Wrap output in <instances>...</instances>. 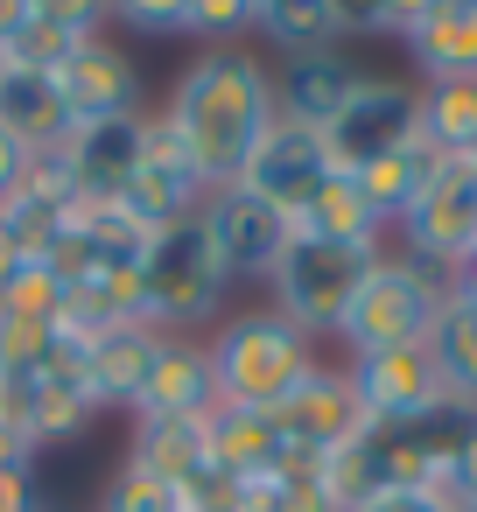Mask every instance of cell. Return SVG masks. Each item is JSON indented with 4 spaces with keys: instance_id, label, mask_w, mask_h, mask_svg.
<instances>
[{
    "instance_id": "obj_1",
    "label": "cell",
    "mask_w": 477,
    "mask_h": 512,
    "mask_svg": "<svg viewBox=\"0 0 477 512\" xmlns=\"http://www.w3.org/2000/svg\"><path fill=\"white\" fill-rule=\"evenodd\" d=\"M162 120H169V134H176L190 176L204 183V197L239 190L253 148H260L267 127H274V78H267V64L246 57V50H204V57L176 78Z\"/></svg>"
},
{
    "instance_id": "obj_2",
    "label": "cell",
    "mask_w": 477,
    "mask_h": 512,
    "mask_svg": "<svg viewBox=\"0 0 477 512\" xmlns=\"http://www.w3.org/2000/svg\"><path fill=\"white\" fill-rule=\"evenodd\" d=\"M316 337H302L281 309H239V316H218L204 358H211V379H218V400L232 407H274L316 358H309Z\"/></svg>"
},
{
    "instance_id": "obj_3",
    "label": "cell",
    "mask_w": 477,
    "mask_h": 512,
    "mask_svg": "<svg viewBox=\"0 0 477 512\" xmlns=\"http://www.w3.org/2000/svg\"><path fill=\"white\" fill-rule=\"evenodd\" d=\"M442 295H449V274L421 267L414 253H379V260L365 267V281H358V295H351L337 337H344L351 358H365V351H407V344L428 337Z\"/></svg>"
},
{
    "instance_id": "obj_4",
    "label": "cell",
    "mask_w": 477,
    "mask_h": 512,
    "mask_svg": "<svg viewBox=\"0 0 477 512\" xmlns=\"http://www.w3.org/2000/svg\"><path fill=\"white\" fill-rule=\"evenodd\" d=\"M379 253L386 246H344V239H323V232L295 225L281 267L267 274V288H274L267 309H281L302 337H337V323H344V309H351V295H358V281Z\"/></svg>"
},
{
    "instance_id": "obj_5",
    "label": "cell",
    "mask_w": 477,
    "mask_h": 512,
    "mask_svg": "<svg viewBox=\"0 0 477 512\" xmlns=\"http://www.w3.org/2000/svg\"><path fill=\"white\" fill-rule=\"evenodd\" d=\"M225 274L211 260V239L197 218L169 225L148 239V260H141V323L162 330V337H183V330H204L218 323L225 309Z\"/></svg>"
},
{
    "instance_id": "obj_6",
    "label": "cell",
    "mask_w": 477,
    "mask_h": 512,
    "mask_svg": "<svg viewBox=\"0 0 477 512\" xmlns=\"http://www.w3.org/2000/svg\"><path fill=\"white\" fill-rule=\"evenodd\" d=\"M400 253H414L421 267L449 274L456 260L477 253V162L470 155H449L428 190L414 197V211L400 218Z\"/></svg>"
},
{
    "instance_id": "obj_7",
    "label": "cell",
    "mask_w": 477,
    "mask_h": 512,
    "mask_svg": "<svg viewBox=\"0 0 477 512\" xmlns=\"http://www.w3.org/2000/svg\"><path fill=\"white\" fill-rule=\"evenodd\" d=\"M414 134H421V85L365 78V85L344 99V113L323 127V148H330L337 176H351V169H365V162H379V155L407 148Z\"/></svg>"
},
{
    "instance_id": "obj_8",
    "label": "cell",
    "mask_w": 477,
    "mask_h": 512,
    "mask_svg": "<svg viewBox=\"0 0 477 512\" xmlns=\"http://www.w3.org/2000/svg\"><path fill=\"white\" fill-rule=\"evenodd\" d=\"M274 428H281V442H288L295 463H323V456L351 449L372 421H365V407H358V393H351L344 372L309 365V372L274 400Z\"/></svg>"
},
{
    "instance_id": "obj_9",
    "label": "cell",
    "mask_w": 477,
    "mask_h": 512,
    "mask_svg": "<svg viewBox=\"0 0 477 512\" xmlns=\"http://www.w3.org/2000/svg\"><path fill=\"white\" fill-rule=\"evenodd\" d=\"M197 225H204L211 260H218L225 281H267V274L281 267V253H288V232H295V218L274 211V204H260L253 190H218V197H204Z\"/></svg>"
},
{
    "instance_id": "obj_10",
    "label": "cell",
    "mask_w": 477,
    "mask_h": 512,
    "mask_svg": "<svg viewBox=\"0 0 477 512\" xmlns=\"http://www.w3.org/2000/svg\"><path fill=\"white\" fill-rule=\"evenodd\" d=\"M113 204H120L134 225H148V232H169V225H183V218L204 211V183L190 176V162H183V148H176V134H169L162 113H148L141 162L127 169V183H120Z\"/></svg>"
},
{
    "instance_id": "obj_11",
    "label": "cell",
    "mask_w": 477,
    "mask_h": 512,
    "mask_svg": "<svg viewBox=\"0 0 477 512\" xmlns=\"http://www.w3.org/2000/svg\"><path fill=\"white\" fill-rule=\"evenodd\" d=\"M337 176V162H330V148H323V134L316 127H295V120H274L267 127V141L253 148V162H246V176H239V190H253L260 204H274V211H302L323 183Z\"/></svg>"
},
{
    "instance_id": "obj_12",
    "label": "cell",
    "mask_w": 477,
    "mask_h": 512,
    "mask_svg": "<svg viewBox=\"0 0 477 512\" xmlns=\"http://www.w3.org/2000/svg\"><path fill=\"white\" fill-rule=\"evenodd\" d=\"M344 379H351V393H358V407H365L372 428H407L414 414H428L435 400H449L421 344H407V351H365V358L344 365Z\"/></svg>"
},
{
    "instance_id": "obj_13",
    "label": "cell",
    "mask_w": 477,
    "mask_h": 512,
    "mask_svg": "<svg viewBox=\"0 0 477 512\" xmlns=\"http://www.w3.org/2000/svg\"><path fill=\"white\" fill-rule=\"evenodd\" d=\"M57 85H64L71 127H113V120H134V113H141V78H134V64L120 57V43H106V36L78 43V50L57 64Z\"/></svg>"
},
{
    "instance_id": "obj_14",
    "label": "cell",
    "mask_w": 477,
    "mask_h": 512,
    "mask_svg": "<svg viewBox=\"0 0 477 512\" xmlns=\"http://www.w3.org/2000/svg\"><path fill=\"white\" fill-rule=\"evenodd\" d=\"M0 134H8L29 162H50L64 155V141L78 134L71 127V106H64V85L57 71H29V64H0Z\"/></svg>"
},
{
    "instance_id": "obj_15",
    "label": "cell",
    "mask_w": 477,
    "mask_h": 512,
    "mask_svg": "<svg viewBox=\"0 0 477 512\" xmlns=\"http://www.w3.org/2000/svg\"><path fill=\"white\" fill-rule=\"evenodd\" d=\"M218 407V379H211V358L204 344L190 337H162V358L134 400V421H204Z\"/></svg>"
},
{
    "instance_id": "obj_16",
    "label": "cell",
    "mask_w": 477,
    "mask_h": 512,
    "mask_svg": "<svg viewBox=\"0 0 477 512\" xmlns=\"http://www.w3.org/2000/svg\"><path fill=\"white\" fill-rule=\"evenodd\" d=\"M141 141H148V113H134V120H113V127H78L71 141H64V176H71V190L78 197H92V204H113L120 197V183H127V169L141 162Z\"/></svg>"
},
{
    "instance_id": "obj_17",
    "label": "cell",
    "mask_w": 477,
    "mask_h": 512,
    "mask_svg": "<svg viewBox=\"0 0 477 512\" xmlns=\"http://www.w3.org/2000/svg\"><path fill=\"white\" fill-rule=\"evenodd\" d=\"M253 36L274 50V57H337L351 36H358V15L337 8V0H260L253 15Z\"/></svg>"
},
{
    "instance_id": "obj_18",
    "label": "cell",
    "mask_w": 477,
    "mask_h": 512,
    "mask_svg": "<svg viewBox=\"0 0 477 512\" xmlns=\"http://www.w3.org/2000/svg\"><path fill=\"white\" fill-rule=\"evenodd\" d=\"M358 85H365V71L351 57H295L274 78V120H295V127H316L323 134Z\"/></svg>"
},
{
    "instance_id": "obj_19",
    "label": "cell",
    "mask_w": 477,
    "mask_h": 512,
    "mask_svg": "<svg viewBox=\"0 0 477 512\" xmlns=\"http://www.w3.org/2000/svg\"><path fill=\"white\" fill-rule=\"evenodd\" d=\"M106 36V8H85V0H29V15L15 29V43L0 50V64H29V71H57L78 43Z\"/></svg>"
},
{
    "instance_id": "obj_20",
    "label": "cell",
    "mask_w": 477,
    "mask_h": 512,
    "mask_svg": "<svg viewBox=\"0 0 477 512\" xmlns=\"http://www.w3.org/2000/svg\"><path fill=\"white\" fill-rule=\"evenodd\" d=\"M155 358H162V330H148V323H120L113 337H99L92 351H78L85 386H92L99 407H134L141 386H148V372H155Z\"/></svg>"
},
{
    "instance_id": "obj_21",
    "label": "cell",
    "mask_w": 477,
    "mask_h": 512,
    "mask_svg": "<svg viewBox=\"0 0 477 512\" xmlns=\"http://www.w3.org/2000/svg\"><path fill=\"white\" fill-rule=\"evenodd\" d=\"M204 449H211V463L232 470V477L295 463L288 442H281V428H274V407H232V400H218V407L204 414Z\"/></svg>"
},
{
    "instance_id": "obj_22",
    "label": "cell",
    "mask_w": 477,
    "mask_h": 512,
    "mask_svg": "<svg viewBox=\"0 0 477 512\" xmlns=\"http://www.w3.org/2000/svg\"><path fill=\"white\" fill-rule=\"evenodd\" d=\"M407 57L421 64L428 85L477 78V0H428V22L407 43Z\"/></svg>"
},
{
    "instance_id": "obj_23",
    "label": "cell",
    "mask_w": 477,
    "mask_h": 512,
    "mask_svg": "<svg viewBox=\"0 0 477 512\" xmlns=\"http://www.w3.org/2000/svg\"><path fill=\"white\" fill-rule=\"evenodd\" d=\"M449 155H435L421 134L407 141V148H393V155H379V162H365V169H351V183H358V197L372 204V218L379 225H400L407 211H414V197L428 190V176L442 169Z\"/></svg>"
},
{
    "instance_id": "obj_24",
    "label": "cell",
    "mask_w": 477,
    "mask_h": 512,
    "mask_svg": "<svg viewBox=\"0 0 477 512\" xmlns=\"http://www.w3.org/2000/svg\"><path fill=\"white\" fill-rule=\"evenodd\" d=\"M127 463L155 470L162 484H197L211 470V449H204V421H134V449Z\"/></svg>"
},
{
    "instance_id": "obj_25",
    "label": "cell",
    "mask_w": 477,
    "mask_h": 512,
    "mask_svg": "<svg viewBox=\"0 0 477 512\" xmlns=\"http://www.w3.org/2000/svg\"><path fill=\"white\" fill-rule=\"evenodd\" d=\"M421 351H428V365H435L442 393L477 400V309H470V302L442 295V309H435V323H428Z\"/></svg>"
},
{
    "instance_id": "obj_26",
    "label": "cell",
    "mask_w": 477,
    "mask_h": 512,
    "mask_svg": "<svg viewBox=\"0 0 477 512\" xmlns=\"http://www.w3.org/2000/svg\"><path fill=\"white\" fill-rule=\"evenodd\" d=\"M232 491H239V512H337L323 463H274V470L232 477Z\"/></svg>"
},
{
    "instance_id": "obj_27",
    "label": "cell",
    "mask_w": 477,
    "mask_h": 512,
    "mask_svg": "<svg viewBox=\"0 0 477 512\" xmlns=\"http://www.w3.org/2000/svg\"><path fill=\"white\" fill-rule=\"evenodd\" d=\"M92 414H99V400H92V386H85L78 351H57L50 372H36V435H43V442L78 435Z\"/></svg>"
},
{
    "instance_id": "obj_28",
    "label": "cell",
    "mask_w": 477,
    "mask_h": 512,
    "mask_svg": "<svg viewBox=\"0 0 477 512\" xmlns=\"http://www.w3.org/2000/svg\"><path fill=\"white\" fill-rule=\"evenodd\" d=\"M302 232H323V239H344V246H386V225L372 218V204L358 197L351 176H330L302 211H295Z\"/></svg>"
},
{
    "instance_id": "obj_29",
    "label": "cell",
    "mask_w": 477,
    "mask_h": 512,
    "mask_svg": "<svg viewBox=\"0 0 477 512\" xmlns=\"http://www.w3.org/2000/svg\"><path fill=\"white\" fill-rule=\"evenodd\" d=\"M421 141L435 155H470L477 148V78L421 85Z\"/></svg>"
},
{
    "instance_id": "obj_30",
    "label": "cell",
    "mask_w": 477,
    "mask_h": 512,
    "mask_svg": "<svg viewBox=\"0 0 477 512\" xmlns=\"http://www.w3.org/2000/svg\"><path fill=\"white\" fill-rule=\"evenodd\" d=\"M64 295H71V288L57 281V267H43V260H22L8 281H0V316L57 330V316H64Z\"/></svg>"
},
{
    "instance_id": "obj_31",
    "label": "cell",
    "mask_w": 477,
    "mask_h": 512,
    "mask_svg": "<svg viewBox=\"0 0 477 512\" xmlns=\"http://www.w3.org/2000/svg\"><path fill=\"white\" fill-rule=\"evenodd\" d=\"M57 351H64V344H57V330L0 316V379H36V372H50V358H57Z\"/></svg>"
},
{
    "instance_id": "obj_32",
    "label": "cell",
    "mask_w": 477,
    "mask_h": 512,
    "mask_svg": "<svg viewBox=\"0 0 477 512\" xmlns=\"http://www.w3.org/2000/svg\"><path fill=\"white\" fill-rule=\"evenodd\" d=\"M260 0H190V36L204 50H239V36H253Z\"/></svg>"
},
{
    "instance_id": "obj_33",
    "label": "cell",
    "mask_w": 477,
    "mask_h": 512,
    "mask_svg": "<svg viewBox=\"0 0 477 512\" xmlns=\"http://www.w3.org/2000/svg\"><path fill=\"white\" fill-rule=\"evenodd\" d=\"M106 29H127V36H190V0H120V8H106Z\"/></svg>"
},
{
    "instance_id": "obj_34",
    "label": "cell",
    "mask_w": 477,
    "mask_h": 512,
    "mask_svg": "<svg viewBox=\"0 0 477 512\" xmlns=\"http://www.w3.org/2000/svg\"><path fill=\"white\" fill-rule=\"evenodd\" d=\"M358 15V36H400L414 43L421 22H428V0H372V8H351Z\"/></svg>"
},
{
    "instance_id": "obj_35",
    "label": "cell",
    "mask_w": 477,
    "mask_h": 512,
    "mask_svg": "<svg viewBox=\"0 0 477 512\" xmlns=\"http://www.w3.org/2000/svg\"><path fill=\"white\" fill-rule=\"evenodd\" d=\"M0 512H36V470L0 456Z\"/></svg>"
},
{
    "instance_id": "obj_36",
    "label": "cell",
    "mask_w": 477,
    "mask_h": 512,
    "mask_svg": "<svg viewBox=\"0 0 477 512\" xmlns=\"http://www.w3.org/2000/svg\"><path fill=\"white\" fill-rule=\"evenodd\" d=\"M29 169H36V162H29V155H22L8 134H0V204H8V197L22 190V176H29Z\"/></svg>"
},
{
    "instance_id": "obj_37",
    "label": "cell",
    "mask_w": 477,
    "mask_h": 512,
    "mask_svg": "<svg viewBox=\"0 0 477 512\" xmlns=\"http://www.w3.org/2000/svg\"><path fill=\"white\" fill-rule=\"evenodd\" d=\"M449 295H456V302H470V309H477V253H470V260H456V267H449Z\"/></svg>"
},
{
    "instance_id": "obj_38",
    "label": "cell",
    "mask_w": 477,
    "mask_h": 512,
    "mask_svg": "<svg viewBox=\"0 0 477 512\" xmlns=\"http://www.w3.org/2000/svg\"><path fill=\"white\" fill-rule=\"evenodd\" d=\"M365 512H442V505H428L421 491H386V498H372Z\"/></svg>"
},
{
    "instance_id": "obj_39",
    "label": "cell",
    "mask_w": 477,
    "mask_h": 512,
    "mask_svg": "<svg viewBox=\"0 0 477 512\" xmlns=\"http://www.w3.org/2000/svg\"><path fill=\"white\" fill-rule=\"evenodd\" d=\"M22 15H29V0H0V50L15 43V29H22Z\"/></svg>"
},
{
    "instance_id": "obj_40",
    "label": "cell",
    "mask_w": 477,
    "mask_h": 512,
    "mask_svg": "<svg viewBox=\"0 0 477 512\" xmlns=\"http://www.w3.org/2000/svg\"><path fill=\"white\" fill-rule=\"evenodd\" d=\"M22 260H29V253L15 246V232H8V225H0V281H8V274H15Z\"/></svg>"
},
{
    "instance_id": "obj_41",
    "label": "cell",
    "mask_w": 477,
    "mask_h": 512,
    "mask_svg": "<svg viewBox=\"0 0 477 512\" xmlns=\"http://www.w3.org/2000/svg\"><path fill=\"white\" fill-rule=\"evenodd\" d=\"M463 512H477V491H470V498H463Z\"/></svg>"
},
{
    "instance_id": "obj_42",
    "label": "cell",
    "mask_w": 477,
    "mask_h": 512,
    "mask_svg": "<svg viewBox=\"0 0 477 512\" xmlns=\"http://www.w3.org/2000/svg\"><path fill=\"white\" fill-rule=\"evenodd\" d=\"M470 162H477V148H470Z\"/></svg>"
}]
</instances>
